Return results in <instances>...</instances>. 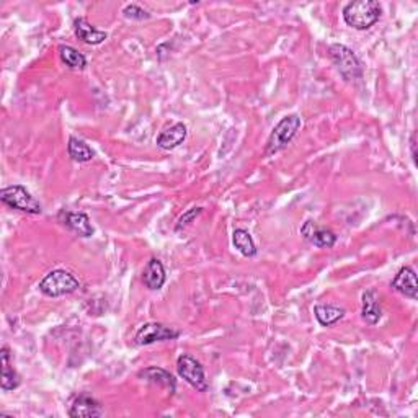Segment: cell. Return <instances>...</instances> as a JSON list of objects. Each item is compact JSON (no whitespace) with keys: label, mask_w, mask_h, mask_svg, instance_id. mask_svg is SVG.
<instances>
[{"label":"cell","mask_w":418,"mask_h":418,"mask_svg":"<svg viewBox=\"0 0 418 418\" xmlns=\"http://www.w3.org/2000/svg\"><path fill=\"white\" fill-rule=\"evenodd\" d=\"M123 15H124V18H128V20H136V22L149 20V18H151V13H149L147 10H144L142 7L136 6V3H129V6L124 7Z\"/></svg>","instance_id":"22"},{"label":"cell","mask_w":418,"mask_h":418,"mask_svg":"<svg viewBox=\"0 0 418 418\" xmlns=\"http://www.w3.org/2000/svg\"><path fill=\"white\" fill-rule=\"evenodd\" d=\"M232 244L244 257H255L257 255V245H255L249 231L235 229L234 234H232Z\"/></svg>","instance_id":"20"},{"label":"cell","mask_w":418,"mask_h":418,"mask_svg":"<svg viewBox=\"0 0 418 418\" xmlns=\"http://www.w3.org/2000/svg\"><path fill=\"white\" fill-rule=\"evenodd\" d=\"M328 56L335 64L338 72L345 81H360L363 77V69L358 56L345 44H332L328 48Z\"/></svg>","instance_id":"5"},{"label":"cell","mask_w":418,"mask_h":418,"mask_svg":"<svg viewBox=\"0 0 418 418\" xmlns=\"http://www.w3.org/2000/svg\"><path fill=\"white\" fill-rule=\"evenodd\" d=\"M59 219L64 222L72 232H76L81 237H92L95 234L94 226H92L90 217L85 212H74V211H62L59 215Z\"/></svg>","instance_id":"10"},{"label":"cell","mask_w":418,"mask_h":418,"mask_svg":"<svg viewBox=\"0 0 418 418\" xmlns=\"http://www.w3.org/2000/svg\"><path fill=\"white\" fill-rule=\"evenodd\" d=\"M139 378L147 381V383L160 385V387H167L170 391V394H174L176 389V383H175L174 376H172L169 371L157 368V366H151V368L139 371Z\"/></svg>","instance_id":"17"},{"label":"cell","mask_w":418,"mask_h":418,"mask_svg":"<svg viewBox=\"0 0 418 418\" xmlns=\"http://www.w3.org/2000/svg\"><path fill=\"white\" fill-rule=\"evenodd\" d=\"M415 147H417V142H415V133L412 134V139H410V149H412V160L413 164H417V152H415Z\"/></svg>","instance_id":"24"},{"label":"cell","mask_w":418,"mask_h":418,"mask_svg":"<svg viewBox=\"0 0 418 418\" xmlns=\"http://www.w3.org/2000/svg\"><path fill=\"white\" fill-rule=\"evenodd\" d=\"M314 314H315V319L319 320L320 325H324V327H331V325L337 324L338 320L343 319V315H345V310L337 308V306L317 304L314 308Z\"/></svg>","instance_id":"19"},{"label":"cell","mask_w":418,"mask_h":418,"mask_svg":"<svg viewBox=\"0 0 418 418\" xmlns=\"http://www.w3.org/2000/svg\"><path fill=\"white\" fill-rule=\"evenodd\" d=\"M188 136V129L183 123H175L174 126L167 128L165 131H162L157 136V146L164 151H172L176 149L180 144H183L185 139Z\"/></svg>","instance_id":"15"},{"label":"cell","mask_w":418,"mask_h":418,"mask_svg":"<svg viewBox=\"0 0 418 418\" xmlns=\"http://www.w3.org/2000/svg\"><path fill=\"white\" fill-rule=\"evenodd\" d=\"M203 212V209L201 208H192V209H188L187 212H185V215H182L180 216V219H178V224H176V231H180V229H183V227H187L190 222H193L194 219H197V217L201 215Z\"/></svg>","instance_id":"23"},{"label":"cell","mask_w":418,"mask_h":418,"mask_svg":"<svg viewBox=\"0 0 418 418\" xmlns=\"http://www.w3.org/2000/svg\"><path fill=\"white\" fill-rule=\"evenodd\" d=\"M103 415L105 410L101 403L97 399L87 396V394H82V396L74 399L71 408H69V417L72 418H97Z\"/></svg>","instance_id":"9"},{"label":"cell","mask_w":418,"mask_h":418,"mask_svg":"<svg viewBox=\"0 0 418 418\" xmlns=\"http://www.w3.org/2000/svg\"><path fill=\"white\" fill-rule=\"evenodd\" d=\"M59 56H61V61L66 64L69 69H78V71H82V69H85L87 66L85 56L78 53V51L76 48H72V46H67V44L59 46Z\"/></svg>","instance_id":"21"},{"label":"cell","mask_w":418,"mask_h":418,"mask_svg":"<svg viewBox=\"0 0 418 418\" xmlns=\"http://www.w3.org/2000/svg\"><path fill=\"white\" fill-rule=\"evenodd\" d=\"M301 234L308 242L319 249H332L337 244V235L332 231L320 227L317 222L308 219L301 227Z\"/></svg>","instance_id":"8"},{"label":"cell","mask_w":418,"mask_h":418,"mask_svg":"<svg viewBox=\"0 0 418 418\" xmlns=\"http://www.w3.org/2000/svg\"><path fill=\"white\" fill-rule=\"evenodd\" d=\"M383 15V7L376 0H358V2L346 3L343 8V20L348 26L355 30H369L374 23L379 22Z\"/></svg>","instance_id":"1"},{"label":"cell","mask_w":418,"mask_h":418,"mask_svg":"<svg viewBox=\"0 0 418 418\" xmlns=\"http://www.w3.org/2000/svg\"><path fill=\"white\" fill-rule=\"evenodd\" d=\"M40 291L48 297H61L77 291L81 283L71 271L67 270H53L40 281Z\"/></svg>","instance_id":"3"},{"label":"cell","mask_w":418,"mask_h":418,"mask_svg":"<svg viewBox=\"0 0 418 418\" xmlns=\"http://www.w3.org/2000/svg\"><path fill=\"white\" fill-rule=\"evenodd\" d=\"M391 286L397 292H401V294H403L406 297H410V299H417L418 297L417 275H415V270L410 267L401 268L396 278L392 280Z\"/></svg>","instance_id":"11"},{"label":"cell","mask_w":418,"mask_h":418,"mask_svg":"<svg viewBox=\"0 0 418 418\" xmlns=\"http://www.w3.org/2000/svg\"><path fill=\"white\" fill-rule=\"evenodd\" d=\"M361 317L369 325H376L383 317L378 291L369 290L363 292V296H361Z\"/></svg>","instance_id":"13"},{"label":"cell","mask_w":418,"mask_h":418,"mask_svg":"<svg viewBox=\"0 0 418 418\" xmlns=\"http://www.w3.org/2000/svg\"><path fill=\"white\" fill-rule=\"evenodd\" d=\"M67 154L72 160L78 162V164H83V162H90L95 157V152L92 151V147L88 146L87 142H83L82 139L69 137V144H67Z\"/></svg>","instance_id":"18"},{"label":"cell","mask_w":418,"mask_h":418,"mask_svg":"<svg viewBox=\"0 0 418 418\" xmlns=\"http://www.w3.org/2000/svg\"><path fill=\"white\" fill-rule=\"evenodd\" d=\"M142 281L147 290L159 291L167 281V273L164 265L159 258H151L142 271Z\"/></svg>","instance_id":"12"},{"label":"cell","mask_w":418,"mask_h":418,"mask_svg":"<svg viewBox=\"0 0 418 418\" xmlns=\"http://www.w3.org/2000/svg\"><path fill=\"white\" fill-rule=\"evenodd\" d=\"M176 337H180V332L169 327V325H164L159 322H149V324H144L142 327L139 328L136 337H134V342H136V345L139 346H146V345H152V343L156 342L175 340Z\"/></svg>","instance_id":"7"},{"label":"cell","mask_w":418,"mask_h":418,"mask_svg":"<svg viewBox=\"0 0 418 418\" xmlns=\"http://www.w3.org/2000/svg\"><path fill=\"white\" fill-rule=\"evenodd\" d=\"M176 371L178 376L183 381L192 385L193 389H197L198 392H206L208 391V379L204 374L203 365L199 363L197 358L190 355H182L176 361Z\"/></svg>","instance_id":"6"},{"label":"cell","mask_w":418,"mask_h":418,"mask_svg":"<svg viewBox=\"0 0 418 418\" xmlns=\"http://www.w3.org/2000/svg\"><path fill=\"white\" fill-rule=\"evenodd\" d=\"M74 31H76V36L82 41V43L92 44V46L101 44L106 38H108V33H106V31L97 30L94 25L88 23L87 18H77V20L74 22Z\"/></svg>","instance_id":"14"},{"label":"cell","mask_w":418,"mask_h":418,"mask_svg":"<svg viewBox=\"0 0 418 418\" xmlns=\"http://www.w3.org/2000/svg\"><path fill=\"white\" fill-rule=\"evenodd\" d=\"M299 128H301L299 115L285 116V118L273 128L270 137H268L267 141V147H265V156L270 157L283 151V149L292 141V137L296 136L297 131H299Z\"/></svg>","instance_id":"2"},{"label":"cell","mask_w":418,"mask_h":418,"mask_svg":"<svg viewBox=\"0 0 418 418\" xmlns=\"http://www.w3.org/2000/svg\"><path fill=\"white\" fill-rule=\"evenodd\" d=\"M0 360H2V381H0V387L6 392L15 391L18 385L22 384V379L10 363V350H8V346L2 348Z\"/></svg>","instance_id":"16"},{"label":"cell","mask_w":418,"mask_h":418,"mask_svg":"<svg viewBox=\"0 0 418 418\" xmlns=\"http://www.w3.org/2000/svg\"><path fill=\"white\" fill-rule=\"evenodd\" d=\"M0 201L7 204L8 208L26 212V215H41V211H43V206L38 199L22 185H12V187L3 188L0 192Z\"/></svg>","instance_id":"4"}]
</instances>
